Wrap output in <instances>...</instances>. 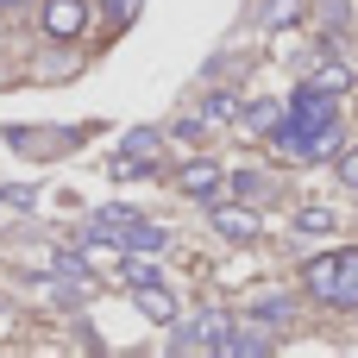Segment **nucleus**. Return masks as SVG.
Here are the masks:
<instances>
[{"mask_svg":"<svg viewBox=\"0 0 358 358\" xmlns=\"http://www.w3.org/2000/svg\"><path fill=\"white\" fill-rule=\"evenodd\" d=\"M50 38H82L88 25V0H44V19H38Z\"/></svg>","mask_w":358,"mask_h":358,"instance_id":"obj_5","label":"nucleus"},{"mask_svg":"<svg viewBox=\"0 0 358 358\" xmlns=\"http://www.w3.org/2000/svg\"><path fill=\"white\" fill-rule=\"evenodd\" d=\"M176 189H182V195H195V201H214V195L227 189V170H220L214 157H189V164L176 170Z\"/></svg>","mask_w":358,"mask_h":358,"instance_id":"obj_4","label":"nucleus"},{"mask_svg":"<svg viewBox=\"0 0 358 358\" xmlns=\"http://www.w3.org/2000/svg\"><path fill=\"white\" fill-rule=\"evenodd\" d=\"M327 227H334L327 208H308V214H302V233H327Z\"/></svg>","mask_w":358,"mask_h":358,"instance_id":"obj_15","label":"nucleus"},{"mask_svg":"<svg viewBox=\"0 0 358 358\" xmlns=\"http://www.w3.org/2000/svg\"><path fill=\"white\" fill-rule=\"evenodd\" d=\"M239 120H245V132H271V126L283 120V107H271V101H264V107H239Z\"/></svg>","mask_w":358,"mask_h":358,"instance_id":"obj_11","label":"nucleus"},{"mask_svg":"<svg viewBox=\"0 0 358 358\" xmlns=\"http://www.w3.org/2000/svg\"><path fill=\"white\" fill-rule=\"evenodd\" d=\"M289 13H296V0H271V6H264V19H271V25H283Z\"/></svg>","mask_w":358,"mask_h":358,"instance_id":"obj_17","label":"nucleus"},{"mask_svg":"<svg viewBox=\"0 0 358 358\" xmlns=\"http://www.w3.org/2000/svg\"><path fill=\"white\" fill-rule=\"evenodd\" d=\"M214 120H239V101L233 94H208L201 101V126H214Z\"/></svg>","mask_w":358,"mask_h":358,"instance_id":"obj_10","label":"nucleus"},{"mask_svg":"<svg viewBox=\"0 0 358 358\" xmlns=\"http://www.w3.org/2000/svg\"><path fill=\"white\" fill-rule=\"evenodd\" d=\"M138 6H145V0H107V19H113V25H132Z\"/></svg>","mask_w":358,"mask_h":358,"instance_id":"obj_14","label":"nucleus"},{"mask_svg":"<svg viewBox=\"0 0 358 358\" xmlns=\"http://www.w3.org/2000/svg\"><path fill=\"white\" fill-rule=\"evenodd\" d=\"M0 334H13V315H6V308H0Z\"/></svg>","mask_w":358,"mask_h":358,"instance_id":"obj_18","label":"nucleus"},{"mask_svg":"<svg viewBox=\"0 0 358 358\" xmlns=\"http://www.w3.org/2000/svg\"><path fill=\"white\" fill-rule=\"evenodd\" d=\"M227 334H233V321H227V315H195V321L176 334V346H201V352H220V346H227Z\"/></svg>","mask_w":358,"mask_h":358,"instance_id":"obj_6","label":"nucleus"},{"mask_svg":"<svg viewBox=\"0 0 358 358\" xmlns=\"http://www.w3.org/2000/svg\"><path fill=\"white\" fill-rule=\"evenodd\" d=\"M308 82H315V88H327V94H346V88H352V69H346V63H321Z\"/></svg>","mask_w":358,"mask_h":358,"instance_id":"obj_9","label":"nucleus"},{"mask_svg":"<svg viewBox=\"0 0 358 358\" xmlns=\"http://www.w3.org/2000/svg\"><path fill=\"white\" fill-rule=\"evenodd\" d=\"M0 6H19V0H0Z\"/></svg>","mask_w":358,"mask_h":358,"instance_id":"obj_19","label":"nucleus"},{"mask_svg":"<svg viewBox=\"0 0 358 358\" xmlns=\"http://www.w3.org/2000/svg\"><path fill=\"white\" fill-rule=\"evenodd\" d=\"M214 227H220L227 239H239V245H245V239H258V220H252L245 208H214Z\"/></svg>","mask_w":358,"mask_h":358,"instance_id":"obj_7","label":"nucleus"},{"mask_svg":"<svg viewBox=\"0 0 358 358\" xmlns=\"http://www.w3.org/2000/svg\"><path fill=\"white\" fill-rule=\"evenodd\" d=\"M239 195H245V201H258V195L271 201V195H277V182H271V176H258V170H239Z\"/></svg>","mask_w":358,"mask_h":358,"instance_id":"obj_12","label":"nucleus"},{"mask_svg":"<svg viewBox=\"0 0 358 358\" xmlns=\"http://www.w3.org/2000/svg\"><path fill=\"white\" fill-rule=\"evenodd\" d=\"M157 157H164V132H151V126H132V132L120 138V151H113V176H145Z\"/></svg>","mask_w":358,"mask_h":358,"instance_id":"obj_2","label":"nucleus"},{"mask_svg":"<svg viewBox=\"0 0 358 358\" xmlns=\"http://www.w3.org/2000/svg\"><path fill=\"white\" fill-rule=\"evenodd\" d=\"M340 182H352V189H358V151H340Z\"/></svg>","mask_w":358,"mask_h":358,"instance_id":"obj_16","label":"nucleus"},{"mask_svg":"<svg viewBox=\"0 0 358 358\" xmlns=\"http://www.w3.org/2000/svg\"><path fill=\"white\" fill-rule=\"evenodd\" d=\"M120 245H132V252H164V245H170V233H164V227H151V220H132Z\"/></svg>","mask_w":358,"mask_h":358,"instance_id":"obj_8","label":"nucleus"},{"mask_svg":"<svg viewBox=\"0 0 358 358\" xmlns=\"http://www.w3.org/2000/svg\"><path fill=\"white\" fill-rule=\"evenodd\" d=\"M302 283H308V296L327 302V308H358V245L315 258V264L302 271Z\"/></svg>","mask_w":358,"mask_h":358,"instance_id":"obj_1","label":"nucleus"},{"mask_svg":"<svg viewBox=\"0 0 358 358\" xmlns=\"http://www.w3.org/2000/svg\"><path fill=\"white\" fill-rule=\"evenodd\" d=\"M220 352H264V334H227Z\"/></svg>","mask_w":358,"mask_h":358,"instance_id":"obj_13","label":"nucleus"},{"mask_svg":"<svg viewBox=\"0 0 358 358\" xmlns=\"http://www.w3.org/2000/svg\"><path fill=\"white\" fill-rule=\"evenodd\" d=\"M126 283H132V302H138V315H145V321H157V327H170V321H176V296H170V289H157V283H151V271H126Z\"/></svg>","mask_w":358,"mask_h":358,"instance_id":"obj_3","label":"nucleus"}]
</instances>
